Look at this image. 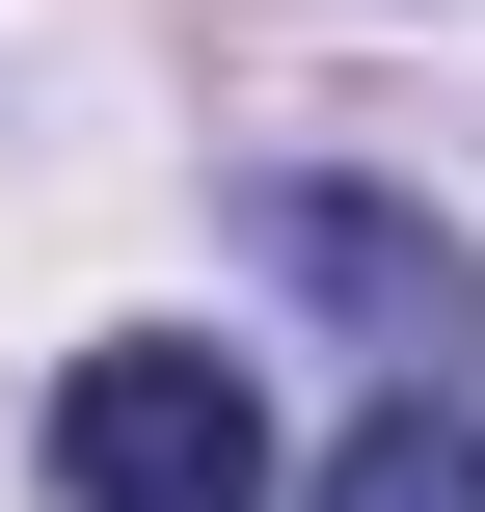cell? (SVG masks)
Listing matches in <instances>:
<instances>
[{"instance_id": "6da1fadb", "label": "cell", "mask_w": 485, "mask_h": 512, "mask_svg": "<svg viewBox=\"0 0 485 512\" xmlns=\"http://www.w3.org/2000/svg\"><path fill=\"white\" fill-rule=\"evenodd\" d=\"M54 486L81 512H270L243 351H81V378H54Z\"/></svg>"}, {"instance_id": "7a4b0ae2", "label": "cell", "mask_w": 485, "mask_h": 512, "mask_svg": "<svg viewBox=\"0 0 485 512\" xmlns=\"http://www.w3.org/2000/svg\"><path fill=\"white\" fill-rule=\"evenodd\" d=\"M243 243H270V270H297L324 324H378L405 378H432V351L485 324V243H459V216H405V189H324V162H297V189H270Z\"/></svg>"}, {"instance_id": "3957f363", "label": "cell", "mask_w": 485, "mask_h": 512, "mask_svg": "<svg viewBox=\"0 0 485 512\" xmlns=\"http://www.w3.org/2000/svg\"><path fill=\"white\" fill-rule=\"evenodd\" d=\"M324 512H485V432L432 405V378H405V405H378V432L324 459Z\"/></svg>"}]
</instances>
